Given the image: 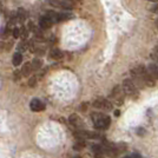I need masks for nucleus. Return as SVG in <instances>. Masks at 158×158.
Returning <instances> with one entry per match:
<instances>
[{
  "mask_svg": "<svg viewBox=\"0 0 158 158\" xmlns=\"http://www.w3.org/2000/svg\"><path fill=\"white\" fill-rule=\"evenodd\" d=\"M131 74L139 84L142 83L143 85L150 86V87L155 86V79L150 76V73L148 72V69H145L143 65L133 67L131 70Z\"/></svg>",
  "mask_w": 158,
  "mask_h": 158,
  "instance_id": "1",
  "label": "nucleus"
},
{
  "mask_svg": "<svg viewBox=\"0 0 158 158\" xmlns=\"http://www.w3.org/2000/svg\"><path fill=\"white\" fill-rule=\"evenodd\" d=\"M91 119H92L93 126L98 130H105L111 123V119L107 114L99 113V112H93L91 114Z\"/></svg>",
  "mask_w": 158,
  "mask_h": 158,
  "instance_id": "2",
  "label": "nucleus"
},
{
  "mask_svg": "<svg viewBox=\"0 0 158 158\" xmlns=\"http://www.w3.org/2000/svg\"><path fill=\"white\" fill-rule=\"evenodd\" d=\"M122 89L125 94L130 96L132 98H137L138 97V89H137V85L132 81L131 79H125L122 84Z\"/></svg>",
  "mask_w": 158,
  "mask_h": 158,
  "instance_id": "3",
  "label": "nucleus"
},
{
  "mask_svg": "<svg viewBox=\"0 0 158 158\" xmlns=\"http://www.w3.org/2000/svg\"><path fill=\"white\" fill-rule=\"evenodd\" d=\"M124 91H123V89L120 87V86H116L113 90H112L111 92V98L113 100V103L116 104V105H123V103H124Z\"/></svg>",
  "mask_w": 158,
  "mask_h": 158,
  "instance_id": "4",
  "label": "nucleus"
},
{
  "mask_svg": "<svg viewBox=\"0 0 158 158\" xmlns=\"http://www.w3.org/2000/svg\"><path fill=\"white\" fill-rule=\"evenodd\" d=\"M93 107L99 109L102 111H110V110H112V103L105 98H98L94 100Z\"/></svg>",
  "mask_w": 158,
  "mask_h": 158,
  "instance_id": "5",
  "label": "nucleus"
},
{
  "mask_svg": "<svg viewBox=\"0 0 158 158\" xmlns=\"http://www.w3.org/2000/svg\"><path fill=\"white\" fill-rule=\"evenodd\" d=\"M74 136H77L78 138L81 139H94V138H98V133L92 131H85V130H81V131H77L74 133Z\"/></svg>",
  "mask_w": 158,
  "mask_h": 158,
  "instance_id": "6",
  "label": "nucleus"
},
{
  "mask_svg": "<svg viewBox=\"0 0 158 158\" xmlns=\"http://www.w3.org/2000/svg\"><path fill=\"white\" fill-rule=\"evenodd\" d=\"M30 107H31L32 111L40 112L45 109V105H44V103H43L41 100L35 98V99H32V102H31V104H30Z\"/></svg>",
  "mask_w": 158,
  "mask_h": 158,
  "instance_id": "7",
  "label": "nucleus"
},
{
  "mask_svg": "<svg viewBox=\"0 0 158 158\" xmlns=\"http://www.w3.org/2000/svg\"><path fill=\"white\" fill-rule=\"evenodd\" d=\"M91 150H92L93 156L96 158H103L104 155H105V150H104V148H103L102 145H98V144L92 145Z\"/></svg>",
  "mask_w": 158,
  "mask_h": 158,
  "instance_id": "8",
  "label": "nucleus"
},
{
  "mask_svg": "<svg viewBox=\"0 0 158 158\" xmlns=\"http://www.w3.org/2000/svg\"><path fill=\"white\" fill-rule=\"evenodd\" d=\"M53 25V21L50 18H47L46 15H44V17H41L39 20V26L41 30H47V28H50V27Z\"/></svg>",
  "mask_w": 158,
  "mask_h": 158,
  "instance_id": "9",
  "label": "nucleus"
},
{
  "mask_svg": "<svg viewBox=\"0 0 158 158\" xmlns=\"http://www.w3.org/2000/svg\"><path fill=\"white\" fill-rule=\"evenodd\" d=\"M73 18V14L70 12H61V13H57V18H56V23H60V21H65V20H70Z\"/></svg>",
  "mask_w": 158,
  "mask_h": 158,
  "instance_id": "10",
  "label": "nucleus"
},
{
  "mask_svg": "<svg viewBox=\"0 0 158 158\" xmlns=\"http://www.w3.org/2000/svg\"><path fill=\"white\" fill-rule=\"evenodd\" d=\"M148 72L150 73L153 79H157L158 80V65L157 64H151V65L148 66Z\"/></svg>",
  "mask_w": 158,
  "mask_h": 158,
  "instance_id": "11",
  "label": "nucleus"
},
{
  "mask_svg": "<svg viewBox=\"0 0 158 158\" xmlns=\"http://www.w3.org/2000/svg\"><path fill=\"white\" fill-rule=\"evenodd\" d=\"M17 20L19 21V23H24L27 18V12L24 10V8H19L18 11H17Z\"/></svg>",
  "mask_w": 158,
  "mask_h": 158,
  "instance_id": "12",
  "label": "nucleus"
},
{
  "mask_svg": "<svg viewBox=\"0 0 158 158\" xmlns=\"http://www.w3.org/2000/svg\"><path fill=\"white\" fill-rule=\"evenodd\" d=\"M50 56L52 57L53 59L59 60V59H61V57H63V53H61V51H60L59 48L54 47V48H52V50H51V52H50Z\"/></svg>",
  "mask_w": 158,
  "mask_h": 158,
  "instance_id": "13",
  "label": "nucleus"
},
{
  "mask_svg": "<svg viewBox=\"0 0 158 158\" xmlns=\"http://www.w3.org/2000/svg\"><path fill=\"white\" fill-rule=\"evenodd\" d=\"M32 65L30 64V63H26L25 65L23 66V70H21V73H23V76H25V77H28L31 72H32Z\"/></svg>",
  "mask_w": 158,
  "mask_h": 158,
  "instance_id": "14",
  "label": "nucleus"
},
{
  "mask_svg": "<svg viewBox=\"0 0 158 158\" xmlns=\"http://www.w3.org/2000/svg\"><path fill=\"white\" fill-rule=\"evenodd\" d=\"M12 63H13L14 66H19L21 63H23V56L20 52H17L13 56V59H12Z\"/></svg>",
  "mask_w": 158,
  "mask_h": 158,
  "instance_id": "15",
  "label": "nucleus"
},
{
  "mask_svg": "<svg viewBox=\"0 0 158 158\" xmlns=\"http://www.w3.org/2000/svg\"><path fill=\"white\" fill-rule=\"evenodd\" d=\"M70 123H71L72 125L77 126V127L81 125V120H80L78 114H72V116L70 117Z\"/></svg>",
  "mask_w": 158,
  "mask_h": 158,
  "instance_id": "16",
  "label": "nucleus"
},
{
  "mask_svg": "<svg viewBox=\"0 0 158 158\" xmlns=\"http://www.w3.org/2000/svg\"><path fill=\"white\" fill-rule=\"evenodd\" d=\"M31 65H32L33 70H39L40 67H41V65H43V61H41V59H39V58H35V59H33V61L31 63Z\"/></svg>",
  "mask_w": 158,
  "mask_h": 158,
  "instance_id": "17",
  "label": "nucleus"
},
{
  "mask_svg": "<svg viewBox=\"0 0 158 158\" xmlns=\"http://www.w3.org/2000/svg\"><path fill=\"white\" fill-rule=\"evenodd\" d=\"M63 2V10H72L73 2L72 0H61Z\"/></svg>",
  "mask_w": 158,
  "mask_h": 158,
  "instance_id": "18",
  "label": "nucleus"
},
{
  "mask_svg": "<svg viewBox=\"0 0 158 158\" xmlns=\"http://www.w3.org/2000/svg\"><path fill=\"white\" fill-rule=\"evenodd\" d=\"M48 4L52 7H56V8H63L61 0H48Z\"/></svg>",
  "mask_w": 158,
  "mask_h": 158,
  "instance_id": "19",
  "label": "nucleus"
},
{
  "mask_svg": "<svg viewBox=\"0 0 158 158\" xmlns=\"http://www.w3.org/2000/svg\"><path fill=\"white\" fill-rule=\"evenodd\" d=\"M28 45L26 44V41L25 40H23V41H20L19 44H18V50H19L20 52H24V51H26Z\"/></svg>",
  "mask_w": 158,
  "mask_h": 158,
  "instance_id": "20",
  "label": "nucleus"
},
{
  "mask_svg": "<svg viewBox=\"0 0 158 158\" xmlns=\"http://www.w3.org/2000/svg\"><path fill=\"white\" fill-rule=\"evenodd\" d=\"M28 37V30L25 27H20V38H23V40H25Z\"/></svg>",
  "mask_w": 158,
  "mask_h": 158,
  "instance_id": "21",
  "label": "nucleus"
},
{
  "mask_svg": "<svg viewBox=\"0 0 158 158\" xmlns=\"http://www.w3.org/2000/svg\"><path fill=\"white\" fill-rule=\"evenodd\" d=\"M151 58H152L153 60H155L156 63H158V45H157L156 47H155L153 50H152V52H151Z\"/></svg>",
  "mask_w": 158,
  "mask_h": 158,
  "instance_id": "22",
  "label": "nucleus"
},
{
  "mask_svg": "<svg viewBox=\"0 0 158 158\" xmlns=\"http://www.w3.org/2000/svg\"><path fill=\"white\" fill-rule=\"evenodd\" d=\"M13 35H14V38H20V28L19 27H14Z\"/></svg>",
  "mask_w": 158,
  "mask_h": 158,
  "instance_id": "23",
  "label": "nucleus"
},
{
  "mask_svg": "<svg viewBox=\"0 0 158 158\" xmlns=\"http://www.w3.org/2000/svg\"><path fill=\"white\" fill-rule=\"evenodd\" d=\"M28 85L31 86V87H33V86L35 85V77H31V78H30V80H28Z\"/></svg>",
  "mask_w": 158,
  "mask_h": 158,
  "instance_id": "24",
  "label": "nucleus"
},
{
  "mask_svg": "<svg viewBox=\"0 0 158 158\" xmlns=\"http://www.w3.org/2000/svg\"><path fill=\"white\" fill-rule=\"evenodd\" d=\"M151 11L153 12V13H157L158 14V4H156L155 6L151 7Z\"/></svg>",
  "mask_w": 158,
  "mask_h": 158,
  "instance_id": "25",
  "label": "nucleus"
},
{
  "mask_svg": "<svg viewBox=\"0 0 158 158\" xmlns=\"http://www.w3.org/2000/svg\"><path fill=\"white\" fill-rule=\"evenodd\" d=\"M130 158H143L140 155H138V153H132L131 156H130Z\"/></svg>",
  "mask_w": 158,
  "mask_h": 158,
  "instance_id": "26",
  "label": "nucleus"
},
{
  "mask_svg": "<svg viewBox=\"0 0 158 158\" xmlns=\"http://www.w3.org/2000/svg\"><path fill=\"white\" fill-rule=\"evenodd\" d=\"M149 1H151V2H155V4H158V0H149Z\"/></svg>",
  "mask_w": 158,
  "mask_h": 158,
  "instance_id": "27",
  "label": "nucleus"
},
{
  "mask_svg": "<svg viewBox=\"0 0 158 158\" xmlns=\"http://www.w3.org/2000/svg\"><path fill=\"white\" fill-rule=\"evenodd\" d=\"M72 1H77V2H81L83 0H72Z\"/></svg>",
  "mask_w": 158,
  "mask_h": 158,
  "instance_id": "28",
  "label": "nucleus"
},
{
  "mask_svg": "<svg viewBox=\"0 0 158 158\" xmlns=\"http://www.w3.org/2000/svg\"><path fill=\"white\" fill-rule=\"evenodd\" d=\"M123 158H130V156H129V157H123Z\"/></svg>",
  "mask_w": 158,
  "mask_h": 158,
  "instance_id": "29",
  "label": "nucleus"
},
{
  "mask_svg": "<svg viewBox=\"0 0 158 158\" xmlns=\"http://www.w3.org/2000/svg\"><path fill=\"white\" fill-rule=\"evenodd\" d=\"M157 26H158V21H157Z\"/></svg>",
  "mask_w": 158,
  "mask_h": 158,
  "instance_id": "30",
  "label": "nucleus"
}]
</instances>
